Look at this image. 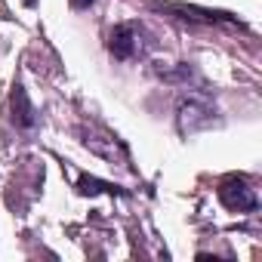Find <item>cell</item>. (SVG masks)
I'll use <instances>...</instances> for the list:
<instances>
[{
    "instance_id": "cell-1",
    "label": "cell",
    "mask_w": 262,
    "mask_h": 262,
    "mask_svg": "<svg viewBox=\"0 0 262 262\" xmlns=\"http://www.w3.org/2000/svg\"><path fill=\"white\" fill-rule=\"evenodd\" d=\"M219 201L228 207V210H237V213H250V210H256V191L247 185V182H241V179H225L222 185H219Z\"/></svg>"
},
{
    "instance_id": "cell-2",
    "label": "cell",
    "mask_w": 262,
    "mask_h": 262,
    "mask_svg": "<svg viewBox=\"0 0 262 262\" xmlns=\"http://www.w3.org/2000/svg\"><path fill=\"white\" fill-rule=\"evenodd\" d=\"M108 50H111L117 59H129V56H133V50H136L133 28H129V25L114 28V31H111V43H108Z\"/></svg>"
},
{
    "instance_id": "cell-3",
    "label": "cell",
    "mask_w": 262,
    "mask_h": 262,
    "mask_svg": "<svg viewBox=\"0 0 262 262\" xmlns=\"http://www.w3.org/2000/svg\"><path fill=\"white\" fill-rule=\"evenodd\" d=\"M13 120L19 126H31L34 123V111H31V102H28L22 86H13Z\"/></svg>"
},
{
    "instance_id": "cell-4",
    "label": "cell",
    "mask_w": 262,
    "mask_h": 262,
    "mask_svg": "<svg viewBox=\"0 0 262 262\" xmlns=\"http://www.w3.org/2000/svg\"><path fill=\"white\" fill-rule=\"evenodd\" d=\"M93 0H71V7H77V10H83V7H90Z\"/></svg>"
},
{
    "instance_id": "cell-5",
    "label": "cell",
    "mask_w": 262,
    "mask_h": 262,
    "mask_svg": "<svg viewBox=\"0 0 262 262\" xmlns=\"http://www.w3.org/2000/svg\"><path fill=\"white\" fill-rule=\"evenodd\" d=\"M22 4H28V7H34V0H22Z\"/></svg>"
}]
</instances>
